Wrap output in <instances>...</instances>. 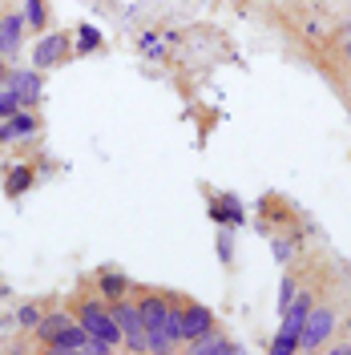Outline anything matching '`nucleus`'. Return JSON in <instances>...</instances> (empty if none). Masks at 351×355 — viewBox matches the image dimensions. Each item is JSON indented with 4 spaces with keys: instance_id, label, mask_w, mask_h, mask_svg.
<instances>
[{
    "instance_id": "nucleus-1",
    "label": "nucleus",
    "mask_w": 351,
    "mask_h": 355,
    "mask_svg": "<svg viewBox=\"0 0 351 355\" xmlns=\"http://www.w3.org/2000/svg\"><path fill=\"white\" fill-rule=\"evenodd\" d=\"M73 319L81 323L89 331V339H97V343H110L113 352L117 347H126V335H121V327H117V319H113L110 303L101 299V295H81V299H73Z\"/></svg>"
},
{
    "instance_id": "nucleus-2",
    "label": "nucleus",
    "mask_w": 351,
    "mask_h": 355,
    "mask_svg": "<svg viewBox=\"0 0 351 355\" xmlns=\"http://www.w3.org/2000/svg\"><path fill=\"white\" fill-rule=\"evenodd\" d=\"M133 303H137V315H142V327H146V352L154 355H170V343H166V311H170V295H162L154 287H133Z\"/></svg>"
},
{
    "instance_id": "nucleus-3",
    "label": "nucleus",
    "mask_w": 351,
    "mask_h": 355,
    "mask_svg": "<svg viewBox=\"0 0 351 355\" xmlns=\"http://www.w3.org/2000/svg\"><path fill=\"white\" fill-rule=\"evenodd\" d=\"M335 323H339V311L331 303H315L307 323H303V331H299V352H323V343L331 339Z\"/></svg>"
},
{
    "instance_id": "nucleus-4",
    "label": "nucleus",
    "mask_w": 351,
    "mask_h": 355,
    "mask_svg": "<svg viewBox=\"0 0 351 355\" xmlns=\"http://www.w3.org/2000/svg\"><path fill=\"white\" fill-rule=\"evenodd\" d=\"M110 311H113V319H117V327H121V335H126V352L142 355V352H146V327H142L137 303L126 295V299H113Z\"/></svg>"
},
{
    "instance_id": "nucleus-5",
    "label": "nucleus",
    "mask_w": 351,
    "mask_h": 355,
    "mask_svg": "<svg viewBox=\"0 0 351 355\" xmlns=\"http://www.w3.org/2000/svg\"><path fill=\"white\" fill-rule=\"evenodd\" d=\"M69 53H73V41H69V33H41V41L33 44V69H57L65 61Z\"/></svg>"
},
{
    "instance_id": "nucleus-6",
    "label": "nucleus",
    "mask_w": 351,
    "mask_h": 355,
    "mask_svg": "<svg viewBox=\"0 0 351 355\" xmlns=\"http://www.w3.org/2000/svg\"><path fill=\"white\" fill-rule=\"evenodd\" d=\"M4 85L21 97L24 110H37V101H41V93H44V73H41V69H33V65H28V69H12Z\"/></svg>"
},
{
    "instance_id": "nucleus-7",
    "label": "nucleus",
    "mask_w": 351,
    "mask_h": 355,
    "mask_svg": "<svg viewBox=\"0 0 351 355\" xmlns=\"http://www.w3.org/2000/svg\"><path fill=\"white\" fill-rule=\"evenodd\" d=\"M24 33H28V21H24V12H4V17H0V57H4V61L21 57Z\"/></svg>"
},
{
    "instance_id": "nucleus-8",
    "label": "nucleus",
    "mask_w": 351,
    "mask_h": 355,
    "mask_svg": "<svg viewBox=\"0 0 351 355\" xmlns=\"http://www.w3.org/2000/svg\"><path fill=\"white\" fill-rule=\"evenodd\" d=\"M219 327V319H214V311L202 307V303H186L182 299V331H186V343H194L202 339L206 331H214Z\"/></svg>"
},
{
    "instance_id": "nucleus-9",
    "label": "nucleus",
    "mask_w": 351,
    "mask_h": 355,
    "mask_svg": "<svg viewBox=\"0 0 351 355\" xmlns=\"http://www.w3.org/2000/svg\"><path fill=\"white\" fill-rule=\"evenodd\" d=\"M85 343H89V331L73 319L65 331H57L49 343H44V352H57V355H77V352H85Z\"/></svg>"
},
{
    "instance_id": "nucleus-10",
    "label": "nucleus",
    "mask_w": 351,
    "mask_h": 355,
    "mask_svg": "<svg viewBox=\"0 0 351 355\" xmlns=\"http://www.w3.org/2000/svg\"><path fill=\"white\" fill-rule=\"evenodd\" d=\"M93 287H97V295H101L105 303H113V299L133 295V279H126L121 270H97V275H93Z\"/></svg>"
},
{
    "instance_id": "nucleus-11",
    "label": "nucleus",
    "mask_w": 351,
    "mask_h": 355,
    "mask_svg": "<svg viewBox=\"0 0 351 355\" xmlns=\"http://www.w3.org/2000/svg\"><path fill=\"white\" fill-rule=\"evenodd\" d=\"M190 355H239V343H234L226 331L214 327V331H206L202 339L190 343Z\"/></svg>"
},
{
    "instance_id": "nucleus-12",
    "label": "nucleus",
    "mask_w": 351,
    "mask_h": 355,
    "mask_svg": "<svg viewBox=\"0 0 351 355\" xmlns=\"http://www.w3.org/2000/svg\"><path fill=\"white\" fill-rule=\"evenodd\" d=\"M41 130V117L33 110H17L12 117H4V141H24Z\"/></svg>"
},
{
    "instance_id": "nucleus-13",
    "label": "nucleus",
    "mask_w": 351,
    "mask_h": 355,
    "mask_svg": "<svg viewBox=\"0 0 351 355\" xmlns=\"http://www.w3.org/2000/svg\"><path fill=\"white\" fill-rule=\"evenodd\" d=\"M69 323H73V311H49V315H41V323L33 327V339L44 347V343H49L57 331H65Z\"/></svg>"
},
{
    "instance_id": "nucleus-14",
    "label": "nucleus",
    "mask_w": 351,
    "mask_h": 355,
    "mask_svg": "<svg viewBox=\"0 0 351 355\" xmlns=\"http://www.w3.org/2000/svg\"><path fill=\"white\" fill-rule=\"evenodd\" d=\"M210 218L219 222V226H239L242 222L239 198H230V194H214V198H210Z\"/></svg>"
},
{
    "instance_id": "nucleus-15",
    "label": "nucleus",
    "mask_w": 351,
    "mask_h": 355,
    "mask_svg": "<svg viewBox=\"0 0 351 355\" xmlns=\"http://www.w3.org/2000/svg\"><path fill=\"white\" fill-rule=\"evenodd\" d=\"M33 182H37V170H33V166H12L8 178H4V194L17 202V198H24V194L33 190Z\"/></svg>"
},
{
    "instance_id": "nucleus-16",
    "label": "nucleus",
    "mask_w": 351,
    "mask_h": 355,
    "mask_svg": "<svg viewBox=\"0 0 351 355\" xmlns=\"http://www.w3.org/2000/svg\"><path fill=\"white\" fill-rule=\"evenodd\" d=\"M166 343H170V352H174L178 343H186V331H182V299L170 295V311H166Z\"/></svg>"
},
{
    "instance_id": "nucleus-17",
    "label": "nucleus",
    "mask_w": 351,
    "mask_h": 355,
    "mask_svg": "<svg viewBox=\"0 0 351 355\" xmlns=\"http://www.w3.org/2000/svg\"><path fill=\"white\" fill-rule=\"evenodd\" d=\"M101 44H105V37H101L93 24H81V28H77V44H73V53H77V57H89V53H101Z\"/></svg>"
},
{
    "instance_id": "nucleus-18",
    "label": "nucleus",
    "mask_w": 351,
    "mask_h": 355,
    "mask_svg": "<svg viewBox=\"0 0 351 355\" xmlns=\"http://www.w3.org/2000/svg\"><path fill=\"white\" fill-rule=\"evenodd\" d=\"M24 21L33 33H44L49 28V0H24Z\"/></svg>"
},
{
    "instance_id": "nucleus-19",
    "label": "nucleus",
    "mask_w": 351,
    "mask_h": 355,
    "mask_svg": "<svg viewBox=\"0 0 351 355\" xmlns=\"http://www.w3.org/2000/svg\"><path fill=\"white\" fill-rule=\"evenodd\" d=\"M41 303H24V307H17V327H24V331H33L37 323H41Z\"/></svg>"
},
{
    "instance_id": "nucleus-20",
    "label": "nucleus",
    "mask_w": 351,
    "mask_h": 355,
    "mask_svg": "<svg viewBox=\"0 0 351 355\" xmlns=\"http://www.w3.org/2000/svg\"><path fill=\"white\" fill-rule=\"evenodd\" d=\"M295 291H299V279L286 270L283 275V283H279V315H283L286 307H291V299H295Z\"/></svg>"
},
{
    "instance_id": "nucleus-21",
    "label": "nucleus",
    "mask_w": 351,
    "mask_h": 355,
    "mask_svg": "<svg viewBox=\"0 0 351 355\" xmlns=\"http://www.w3.org/2000/svg\"><path fill=\"white\" fill-rule=\"evenodd\" d=\"M266 352H271V355H295V352H299V339L279 331L275 339H271V347H266Z\"/></svg>"
},
{
    "instance_id": "nucleus-22",
    "label": "nucleus",
    "mask_w": 351,
    "mask_h": 355,
    "mask_svg": "<svg viewBox=\"0 0 351 355\" xmlns=\"http://www.w3.org/2000/svg\"><path fill=\"white\" fill-rule=\"evenodd\" d=\"M219 254H222V263L234 259V239H230V230H219Z\"/></svg>"
},
{
    "instance_id": "nucleus-23",
    "label": "nucleus",
    "mask_w": 351,
    "mask_h": 355,
    "mask_svg": "<svg viewBox=\"0 0 351 355\" xmlns=\"http://www.w3.org/2000/svg\"><path fill=\"white\" fill-rule=\"evenodd\" d=\"M275 259L286 266V259H291V243H286V239H275Z\"/></svg>"
},
{
    "instance_id": "nucleus-24",
    "label": "nucleus",
    "mask_w": 351,
    "mask_h": 355,
    "mask_svg": "<svg viewBox=\"0 0 351 355\" xmlns=\"http://www.w3.org/2000/svg\"><path fill=\"white\" fill-rule=\"evenodd\" d=\"M327 355H351V343H335V347H323Z\"/></svg>"
},
{
    "instance_id": "nucleus-25",
    "label": "nucleus",
    "mask_w": 351,
    "mask_h": 355,
    "mask_svg": "<svg viewBox=\"0 0 351 355\" xmlns=\"http://www.w3.org/2000/svg\"><path fill=\"white\" fill-rule=\"evenodd\" d=\"M8 73H12V69H8V61H4V57H0V85L8 81Z\"/></svg>"
},
{
    "instance_id": "nucleus-26",
    "label": "nucleus",
    "mask_w": 351,
    "mask_h": 355,
    "mask_svg": "<svg viewBox=\"0 0 351 355\" xmlns=\"http://www.w3.org/2000/svg\"><path fill=\"white\" fill-rule=\"evenodd\" d=\"M343 61H348V65H351V33H348V37H343Z\"/></svg>"
},
{
    "instance_id": "nucleus-27",
    "label": "nucleus",
    "mask_w": 351,
    "mask_h": 355,
    "mask_svg": "<svg viewBox=\"0 0 351 355\" xmlns=\"http://www.w3.org/2000/svg\"><path fill=\"white\" fill-rule=\"evenodd\" d=\"M343 33H351V17H348V24H343Z\"/></svg>"
},
{
    "instance_id": "nucleus-28",
    "label": "nucleus",
    "mask_w": 351,
    "mask_h": 355,
    "mask_svg": "<svg viewBox=\"0 0 351 355\" xmlns=\"http://www.w3.org/2000/svg\"><path fill=\"white\" fill-rule=\"evenodd\" d=\"M0 141H4V121H0Z\"/></svg>"
}]
</instances>
